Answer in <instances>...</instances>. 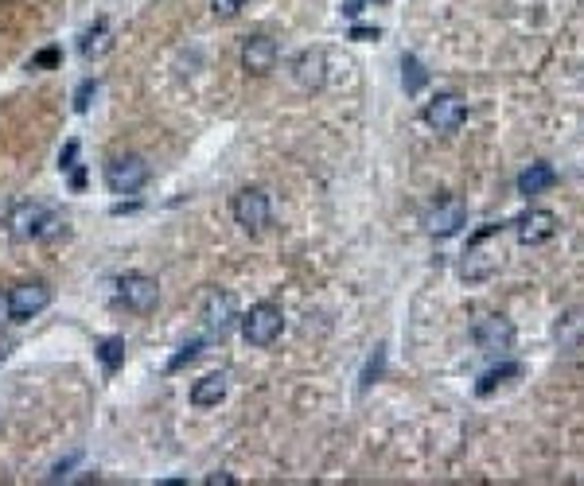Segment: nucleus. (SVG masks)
Listing matches in <instances>:
<instances>
[{
	"mask_svg": "<svg viewBox=\"0 0 584 486\" xmlns=\"http://www.w3.org/2000/svg\"><path fill=\"white\" fill-rule=\"evenodd\" d=\"M98 358H102V370H106V374H117L121 362H125V339H117V335H113V339H102V343H98Z\"/></svg>",
	"mask_w": 584,
	"mask_h": 486,
	"instance_id": "nucleus-21",
	"label": "nucleus"
},
{
	"mask_svg": "<svg viewBox=\"0 0 584 486\" xmlns=\"http://www.w3.org/2000/svg\"><path fill=\"white\" fill-rule=\"evenodd\" d=\"M511 222H487L479 226L472 238H468V249L460 257V280L464 284H483L491 280L499 269H503V238H507Z\"/></svg>",
	"mask_w": 584,
	"mask_h": 486,
	"instance_id": "nucleus-1",
	"label": "nucleus"
},
{
	"mask_svg": "<svg viewBox=\"0 0 584 486\" xmlns=\"http://www.w3.org/2000/svg\"><path fill=\"white\" fill-rule=\"evenodd\" d=\"M246 4H250V0H211V12H215L219 20H234Z\"/></svg>",
	"mask_w": 584,
	"mask_h": 486,
	"instance_id": "nucleus-25",
	"label": "nucleus"
},
{
	"mask_svg": "<svg viewBox=\"0 0 584 486\" xmlns=\"http://www.w3.org/2000/svg\"><path fill=\"white\" fill-rule=\"evenodd\" d=\"M199 354H203V339H191V343H183L180 354H176V358L168 362V374H176V370H183V366H187V362H195Z\"/></svg>",
	"mask_w": 584,
	"mask_h": 486,
	"instance_id": "nucleus-22",
	"label": "nucleus"
},
{
	"mask_svg": "<svg viewBox=\"0 0 584 486\" xmlns=\"http://www.w3.org/2000/svg\"><path fill=\"white\" fill-rule=\"evenodd\" d=\"M78 459H82V452H71V455H67V459H59V463L51 467V475H47V479H51V483H59V479H67V475H71V467H74V463H78Z\"/></svg>",
	"mask_w": 584,
	"mask_h": 486,
	"instance_id": "nucleus-26",
	"label": "nucleus"
},
{
	"mask_svg": "<svg viewBox=\"0 0 584 486\" xmlns=\"http://www.w3.org/2000/svg\"><path fill=\"white\" fill-rule=\"evenodd\" d=\"M421 226H425L429 238H452V234H460L468 226V203L460 195H437L425 210Z\"/></svg>",
	"mask_w": 584,
	"mask_h": 486,
	"instance_id": "nucleus-4",
	"label": "nucleus"
},
{
	"mask_svg": "<svg viewBox=\"0 0 584 486\" xmlns=\"http://www.w3.org/2000/svg\"><path fill=\"white\" fill-rule=\"evenodd\" d=\"M59 218L39 203H16V207L4 214V230L12 242H47L59 234Z\"/></svg>",
	"mask_w": 584,
	"mask_h": 486,
	"instance_id": "nucleus-2",
	"label": "nucleus"
},
{
	"mask_svg": "<svg viewBox=\"0 0 584 486\" xmlns=\"http://www.w3.org/2000/svg\"><path fill=\"white\" fill-rule=\"evenodd\" d=\"M74 156H78V140H71V144L63 148V156H59V168H63V172H71L74 168Z\"/></svg>",
	"mask_w": 584,
	"mask_h": 486,
	"instance_id": "nucleus-27",
	"label": "nucleus"
},
{
	"mask_svg": "<svg viewBox=\"0 0 584 486\" xmlns=\"http://www.w3.org/2000/svg\"><path fill=\"white\" fill-rule=\"evenodd\" d=\"M4 323H12V315H8V292H0V331H4Z\"/></svg>",
	"mask_w": 584,
	"mask_h": 486,
	"instance_id": "nucleus-30",
	"label": "nucleus"
},
{
	"mask_svg": "<svg viewBox=\"0 0 584 486\" xmlns=\"http://www.w3.org/2000/svg\"><path fill=\"white\" fill-rule=\"evenodd\" d=\"M226 393H230V374H207V378H199V382L191 385V405L195 409H215L226 401Z\"/></svg>",
	"mask_w": 584,
	"mask_h": 486,
	"instance_id": "nucleus-17",
	"label": "nucleus"
},
{
	"mask_svg": "<svg viewBox=\"0 0 584 486\" xmlns=\"http://www.w3.org/2000/svg\"><path fill=\"white\" fill-rule=\"evenodd\" d=\"M292 82L300 86V90H324L328 86V51L324 47H308V51H300L296 55V63H292Z\"/></svg>",
	"mask_w": 584,
	"mask_h": 486,
	"instance_id": "nucleus-12",
	"label": "nucleus"
},
{
	"mask_svg": "<svg viewBox=\"0 0 584 486\" xmlns=\"http://www.w3.org/2000/svg\"><path fill=\"white\" fill-rule=\"evenodd\" d=\"M281 331H285V312L273 300H261L242 315V339L250 347H273L281 339Z\"/></svg>",
	"mask_w": 584,
	"mask_h": 486,
	"instance_id": "nucleus-3",
	"label": "nucleus"
},
{
	"mask_svg": "<svg viewBox=\"0 0 584 486\" xmlns=\"http://www.w3.org/2000/svg\"><path fill=\"white\" fill-rule=\"evenodd\" d=\"M425 125L440 133V137H452V133H460L464 129V121H468V98H460L456 90H444L437 94L433 102L425 105Z\"/></svg>",
	"mask_w": 584,
	"mask_h": 486,
	"instance_id": "nucleus-5",
	"label": "nucleus"
},
{
	"mask_svg": "<svg viewBox=\"0 0 584 486\" xmlns=\"http://www.w3.org/2000/svg\"><path fill=\"white\" fill-rule=\"evenodd\" d=\"M234 319H238V308H234V296L230 292H211L207 300H203V327L211 331V335H226L230 327H234Z\"/></svg>",
	"mask_w": 584,
	"mask_h": 486,
	"instance_id": "nucleus-14",
	"label": "nucleus"
},
{
	"mask_svg": "<svg viewBox=\"0 0 584 486\" xmlns=\"http://www.w3.org/2000/svg\"><path fill=\"white\" fill-rule=\"evenodd\" d=\"M238 479L234 475H226V471H215V475H207V486H234Z\"/></svg>",
	"mask_w": 584,
	"mask_h": 486,
	"instance_id": "nucleus-28",
	"label": "nucleus"
},
{
	"mask_svg": "<svg viewBox=\"0 0 584 486\" xmlns=\"http://www.w3.org/2000/svg\"><path fill=\"white\" fill-rule=\"evenodd\" d=\"M472 339L487 358H507L514 343H518V331H514V323L507 315H483L472 327Z\"/></svg>",
	"mask_w": 584,
	"mask_h": 486,
	"instance_id": "nucleus-7",
	"label": "nucleus"
},
{
	"mask_svg": "<svg viewBox=\"0 0 584 486\" xmlns=\"http://www.w3.org/2000/svg\"><path fill=\"white\" fill-rule=\"evenodd\" d=\"M94 94H98V82H94V78H86V82L74 90V109H78V113H86L90 102H94Z\"/></svg>",
	"mask_w": 584,
	"mask_h": 486,
	"instance_id": "nucleus-23",
	"label": "nucleus"
},
{
	"mask_svg": "<svg viewBox=\"0 0 584 486\" xmlns=\"http://www.w3.org/2000/svg\"><path fill=\"white\" fill-rule=\"evenodd\" d=\"M117 300L129 312L148 315L160 304V284H156V277H148V273H125V277L117 280Z\"/></svg>",
	"mask_w": 584,
	"mask_h": 486,
	"instance_id": "nucleus-11",
	"label": "nucleus"
},
{
	"mask_svg": "<svg viewBox=\"0 0 584 486\" xmlns=\"http://www.w3.org/2000/svg\"><path fill=\"white\" fill-rule=\"evenodd\" d=\"M549 335H553L557 350H565V354L581 350L584 347V308H565V312H557Z\"/></svg>",
	"mask_w": 584,
	"mask_h": 486,
	"instance_id": "nucleus-15",
	"label": "nucleus"
},
{
	"mask_svg": "<svg viewBox=\"0 0 584 486\" xmlns=\"http://www.w3.org/2000/svg\"><path fill=\"white\" fill-rule=\"evenodd\" d=\"M148 160L137 156V152H121V156H110L106 164V187L113 195H137L148 183Z\"/></svg>",
	"mask_w": 584,
	"mask_h": 486,
	"instance_id": "nucleus-6",
	"label": "nucleus"
},
{
	"mask_svg": "<svg viewBox=\"0 0 584 486\" xmlns=\"http://www.w3.org/2000/svg\"><path fill=\"white\" fill-rule=\"evenodd\" d=\"M511 230H514V238L522 245H546L557 238V230H561V218L553 214V210L546 207H530V210H522L518 218L511 222Z\"/></svg>",
	"mask_w": 584,
	"mask_h": 486,
	"instance_id": "nucleus-10",
	"label": "nucleus"
},
{
	"mask_svg": "<svg viewBox=\"0 0 584 486\" xmlns=\"http://www.w3.org/2000/svg\"><path fill=\"white\" fill-rule=\"evenodd\" d=\"M363 4H366V0H363ZM370 4H382V0H370Z\"/></svg>",
	"mask_w": 584,
	"mask_h": 486,
	"instance_id": "nucleus-32",
	"label": "nucleus"
},
{
	"mask_svg": "<svg viewBox=\"0 0 584 486\" xmlns=\"http://www.w3.org/2000/svg\"><path fill=\"white\" fill-rule=\"evenodd\" d=\"M518 195L522 199H538V195H546L549 187H557V168L546 164V160H538V164H530L526 172L518 175Z\"/></svg>",
	"mask_w": 584,
	"mask_h": 486,
	"instance_id": "nucleus-16",
	"label": "nucleus"
},
{
	"mask_svg": "<svg viewBox=\"0 0 584 486\" xmlns=\"http://www.w3.org/2000/svg\"><path fill=\"white\" fill-rule=\"evenodd\" d=\"M230 214L246 234H261L273 222V203H269V195L261 187H242L234 195V203H230Z\"/></svg>",
	"mask_w": 584,
	"mask_h": 486,
	"instance_id": "nucleus-8",
	"label": "nucleus"
},
{
	"mask_svg": "<svg viewBox=\"0 0 584 486\" xmlns=\"http://www.w3.org/2000/svg\"><path fill=\"white\" fill-rule=\"evenodd\" d=\"M522 374H526V366H522V362H503V366H495V370H487V374L479 378L475 393H479V397H487V393H495V385L511 382V378H522Z\"/></svg>",
	"mask_w": 584,
	"mask_h": 486,
	"instance_id": "nucleus-19",
	"label": "nucleus"
},
{
	"mask_svg": "<svg viewBox=\"0 0 584 486\" xmlns=\"http://www.w3.org/2000/svg\"><path fill=\"white\" fill-rule=\"evenodd\" d=\"M277 59H281V47H277V39H269V35H250V39L242 43V70L254 74V78H265L269 70L277 67Z\"/></svg>",
	"mask_w": 584,
	"mask_h": 486,
	"instance_id": "nucleus-13",
	"label": "nucleus"
},
{
	"mask_svg": "<svg viewBox=\"0 0 584 486\" xmlns=\"http://www.w3.org/2000/svg\"><path fill=\"white\" fill-rule=\"evenodd\" d=\"M51 308V284L47 280H24L16 288H8V315L12 323H28L39 312Z\"/></svg>",
	"mask_w": 584,
	"mask_h": 486,
	"instance_id": "nucleus-9",
	"label": "nucleus"
},
{
	"mask_svg": "<svg viewBox=\"0 0 584 486\" xmlns=\"http://www.w3.org/2000/svg\"><path fill=\"white\" fill-rule=\"evenodd\" d=\"M78 51H82V59L86 63H94V59H106L113 51V32L106 20H98L90 32H82V43H78Z\"/></svg>",
	"mask_w": 584,
	"mask_h": 486,
	"instance_id": "nucleus-18",
	"label": "nucleus"
},
{
	"mask_svg": "<svg viewBox=\"0 0 584 486\" xmlns=\"http://www.w3.org/2000/svg\"><path fill=\"white\" fill-rule=\"evenodd\" d=\"M402 82H405V94H421L429 86V70L421 67L417 55H402Z\"/></svg>",
	"mask_w": 584,
	"mask_h": 486,
	"instance_id": "nucleus-20",
	"label": "nucleus"
},
{
	"mask_svg": "<svg viewBox=\"0 0 584 486\" xmlns=\"http://www.w3.org/2000/svg\"><path fill=\"white\" fill-rule=\"evenodd\" d=\"M378 35H382L378 28H351V39H363V43L366 39H378Z\"/></svg>",
	"mask_w": 584,
	"mask_h": 486,
	"instance_id": "nucleus-29",
	"label": "nucleus"
},
{
	"mask_svg": "<svg viewBox=\"0 0 584 486\" xmlns=\"http://www.w3.org/2000/svg\"><path fill=\"white\" fill-rule=\"evenodd\" d=\"M63 63V51L59 47H43L39 55H32V70H51Z\"/></svg>",
	"mask_w": 584,
	"mask_h": 486,
	"instance_id": "nucleus-24",
	"label": "nucleus"
},
{
	"mask_svg": "<svg viewBox=\"0 0 584 486\" xmlns=\"http://www.w3.org/2000/svg\"><path fill=\"white\" fill-rule=\"evenodd\" d=\"M8 354H12V347H8V343H0V362H4Z\"/></svg>",
	"mask_w": 584,
	"mask_h": 486,
	"instance_id": "nucleus-31",
	"label": "nucleus"
}]
</instances>
